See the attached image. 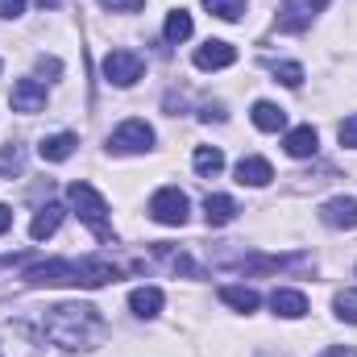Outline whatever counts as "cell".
I'll return each mask as SVG.
<instances>
[{"mask_svg": "<svg viewBox=\"0 0 357 357\" xmlns=\"http://www.w3.org/2000/svg\"><path fill=\"white\" fill-rule=\"evenodd\" d=\"M38 333L59 349H88L104 333V320H100V312L91 303H54L38 320Z\"/></svg>", "mask_w": 357, "mask_h": 357, "instance_id": "6da1fadb", "label": "cell"}, {"mask_svg": "<svg viewBox=\"0 0 357 357\" xmlns=\"http://www.w3.org/2000/svg\"><path fill=\"white\" fill-rule=\"evenodd\" d=\"M67 199H71V208L79 212V220L88 225L91 233L100 237V241H112V225H108V204H104V195L84 183V178H75L71 187H67Z\"/></svg>", "mask_w": 357, "mask_h": 357, "instance_id": "7a4b0ae2", "label": "cell"}, {"mask_svg": "<svg viewBox=\"0 0 357 357\" xmlns=\"http://www.w3.org/2000/svg\"><path fill=\"white\" fill-rule=\"evenodd\" d=\"M154 146V129L146 125V121H121L112 133H108V150L112 154H146Z\"/></svg>", "mask_w": 357, "mask_h": 357, "instance_id": "3957f363", "label": "cell"}, {"mask_svg": "<svg viewBox=\"0 0 357 357\" xmlns=\"http://www.w3.org/2000/svg\"><path fill=\"white\" fill-rule=\"evenodd\" d=\"M25 282L29 287H79V262H67V258L38 262L25 270Z\"/></svg>", "mask_w": 357, "mask_h": 357, "instance_id": "277c9868", "label": "cell"}, {"mask_svg": "<svg viewBox=\"0 0 357 357\" xmlns=\"http://www.w3.org/2000/svg\"><path fill=\"white\" fill-rule=\"evenodd\" d=\"M142 71H146V63L137 50H108L104 54V79L116 88H133L142 79Z\"/></svg>", "mask_w": 357, "mask_h": 357, "instance_id": "5b68a950", "label": "cell"}, {"mask_svg": "<svg viewBox=\"0 0 357 357\" xmlns=\"http://www.w3.org/2000/svg\"><path fill=\"white\" fill-rule=\"evenodd\" d=\"M187 195L178 191V187H162V191H154V199H150V216L158 220V225H171L178 229L183 220H187Z\"/></svg>", "mask_w": 357, "mask_h": 357, "instance_id": "8992f818", "label": "cell"}, {"mask_svg": "<svg viewBox=\"0 0 357 357\" xmlns=\"http://www.w3.org/2000/svg\"><path fill=\"white\" fill-rule=\"evenodd\" d=\"M320 8H324V0H282V8H278V29H282V33H303Z\"/></svg>", "mask_w": 357, "mask_h": 357, "instance_id": "52a82bcc", "label": "cell"}, {"mask_svg": "<svg viewBox=\"0 0 357 357\" xmlns=\"http://www.w3.org/2000/svg\"><path fill=\"white\" fill-rule=\"evenodd\" d=\"M237 63V46H229V42H220V38H212V42H204L199 50H195V67L199 71H225V67H233Z\"/></svg>", "mask_w": 357, "mask_h": 357, "instance_id": "ba28073f", "label": "cell"}, {"mask_svg": "<svg viewBox=\"0 0 357 357\" xmlns=\"http://www.w3.org/2000/svg\"><path fill=\"white\" fill-rule=\"evenodd\" d=\"M8 104H13V112H42L46 108V84L42 79H17Z\"/></svg>", "mask_w": 357, "mask_h": 357, "instance_id": "9c48e42d", "label": "cell"}, {"mask_svg": "<svg viewBox=\"0 0 357 357\" xmlns=\"http://www.w3.org/2000/svg\"><path fill=\"white\" fill-rule=\"evenodd\" d=\"M320 220L328 229H357V199L354 195H337L320 208Z\"/></svg>", "mask_w": 357, "mask_h": 357, "instance_id": "30bf717a", "label": "cell"}, {"mask_svg": "<svg viewBox=\"0 0 357 357\" xmlns=\"http://www.w3.org/2000/svg\"><path fill=\"white\" fill-rule=\"evenodd\" d=\"M270 307H274V316H282V320H299V316H307V295H303V291H291V287H278V291L270 295Z\"/></svg>", "mask_w": 357, "mask_h": 357, "instance_id": "8fae6325", "label": "cell"}, {"mask_svg": "<svg viewBox=\"0 0 357 357\" xmlns=\"http://www.w3.org/2000/svg\"><path fill=\"white\" fill-rule=\"evenodd\" d=\"M282 146H287L291 158H312V154L320 150V133H316L312 125H299V129H287Z\"/></svg>", "mask_w": 357, "mask_h": 357, "instance_id": "7c38bea8", "label": "cell"}, {"mask_svg": "<svg viewBox=\"0 0 357 357\" xmlns=\"http://www.w3.org/2000/svg\"><path fill=\"white\" fill-rule=\"evenodd\" d=\"M162 303H167V295H162L158 287H137V291H129V307H133L137 320H154V316L162 312Z\"/></svg>", "mask_w": 357, "mask_h": 357, "instance_id": "4fadbf2b", "label": "cell"}, {"mask_svg": "<svg viewBox=\"0 0 357 357\" xmlns=\"http://www.w3.org/2000/svg\"><path fill=\"white\" fill-rule=\"evenodd\" d=\"M75 146H79L75 133H50L38 142V154H42V162H67L75 154Z\"/></svg>", "mask_w": 357, "mask_h": 357, "instance_id": "5bb4252c", "label": "cell"}, {"mask_svg": "<svg viewBox=\"0 0 357 357\" xmlns=\"http://www.w3.org/2000/svg\"><path fill=\"white\" fill-rule=\"evenodd\" d=\"M63 216H67V208H63V204H46V208H38V216H33V225H29V237H33V241L54 237V233H59V225H63Z\"/></svg>", "mask_w": 357, "mask_h": 357, "instance_id": "9a60e30c", "label": "cell"}, {"mask_svg": "<svg viewBox=\"0 0 357 357\" xmlns=\"http://www.w3.org/2000/svg\"><path fill=\"white\" fill-rule=\"evenodd\" d=\"M270 178H274V167H270L266 158H258V154H250V158L237 162V183H245V187H266Z\"/></svg>", "mask_w": 357, "mask_h": 357, "instance_id": "2e32d148", "label": "cell"}, {"mask_svg": "<svg viewBox=\"0 0 357 357\" xmlns=\"http://www.w3.org/2000/svg\"><path fill=\"white\" fill-rule=\"evenodd\" d=\"M204 216H208L212 229L233 225V220H237V199H233V195H208V199H204Z\"/></svg>", "mask_w": 357, "mask_h": 357, "instance_id": "e0dca14e", "label": "cell"}, {"mask_svg": "<svg viewBox=\"0 0 357 357\" xmlns=\"http://www.w3.org/2000/svg\"><path fill=\"white\" fill-rule=\"evenodd\" d=\"M250 116H254V125H258L262 133H278V129H287V112H282L278 104H270V100H258Z\"/></svg>", "mask_w": 357, "mask_h": 357, "instance_id": "ac0fdd59", "label": "cell"}, {"mask_svg": "<svg viewBox=\"0 0 357 357\" xmlns=\"http://www.w3.org/2000/svg\"><path fill=\"white\" fill-rule=\"evenodd\" d=\"M191 167H195L204 178H212V175H220V171H225V154H220L216 146H199V150L191 154Z\"/></svg>", "mask_w": 357, "mask_h": 357, "instance_id": "d6986e66", "label": "cell"}, {"mask_svg": "<svg viewBox=\"0 0 357 357\" xmlns=\"http://www.w3.org/2000/svg\"><path fill=\"white\" fill-rule=\"evenodd\" d=\"M220 299H225L229 307L245 312V316H250V312H258V303H262V299H258V291H250V287H220Z\"/></svg>", "mask_w": 357, "mask_h": 357, "instance_id": "ffe728a7", "label": "cell"}, {"mask_svg": "<svg viewBox=\"0 0 357 357\" xmlns=\"http://www.w3.org/2000/svg\"><path fill=\"white\" fill-rule=\"evenodd\" d=\"M191 29H195V25H191V13L175 8V13L167 17V25H162V38H167L171 46H178V42H187V38H191Z\"/></svg>", "mask_w": 357, "mask_h": 357, "instance_id": "44dd1931", "label": "cell"}, {"mask_svg": "<svg viewBox=\"0 0 357 357\" xmlns=\"http://www.w3.org/2000/svg\"><path fill=\"white\" fill-rule=\"evenodd\" d=\"M25 171V150L21 146H0V178H17Z\"/></svg>", "mask_w": 357, "mask_h": 357, "instance_id": "7402d4cb", "label": "cell"}, {"mask_svg": "<svg viewBox=\"0 0 357 357\" xmlns=\"http://www.w3.org/2000/svg\"><path fill=\"white\" fill-rule=\"evenodd\" d=\"M204 8H208L212 17H220V21H241L245 0H204Z\"/></svg>", "mask_w": 357, "mask_h": 357, "instance_id": "603a6c76", "label": "cell"}, {"mask_svg": "<svg viewBox=\"0 0 357 357\" xmlns=\"http://www.w3.org/2000/svg\"><path fill=\"white\" fill-rule=\"evenodd\" d=\"M333 312H337V320L357 324V291H337V299H333Z\"/></svg>", "mask_w": 357, "mask_h": 357, "instance_id": "cb8c5ba5", "label": "cell"}, {"mask_svg": "<svg viewBox=\"0 0 357 357\" xmlns=\"http://www.w3.org/2000/svg\"><path fill=\"white\" fill-rule=\"evenodd\" d=\"M274 79H282L287 88H299L303 84V67L299 63H274Z\"/></svg>", "mask_w": 357, "mask_h": 357, "instance_id": "d4e9b609", "label": "cell"}, {"mask_svg": "<svg viewBox=\"0 0 357 357\" xmlns=\"http://www.w3.org/2000/svg\"><path fill=\"white\" fill-rule=\"evenodd\" d=\"M337 137H341V146H345V150H357V112H354V116H345V121H341Z\"/></svg>", "mask_w": 357, "mask_h": 357, "instance_id": "484cf974", "label": "cell"}, {"mask_svg": "<svg viewBox=\"0 0 357 357\" xmlns=\"http://www.w3.org/2000/svg\"><path fill=\"white\" fill-rule=\"evenodd\" d=\"M100 4H104L108 13H137L146 0H100Z\"/></svg>", "mask_w": 357, "mask_h": 357, "instance_id": "4316f807", "label": "cell"}, {"mask_svg": "<svg viewBox=\"0 0 357 357\" xmlns=\"http://www.w3.org/2000/svg\"><path fill=\"white\" fill-rule=\"evenodd\" d=\"M21 13H25V0H0V17L4 21H17Z\"/></svg>", "mask_w": 357, "mask_h": 357, "instance_id": "83f0119b", "label": "cell"}, {"mask_svg": "<svg viewBox=\"0 0 357 357\" xmlns=\"http://www.w3.org/2000/svg\"><path fill=\"white\" fill-rule=\"evenodd\" d=\"M320 357H357V349H349V345H333V349H324Z\"/></svg>", "mask_w": 357, "mask_h": 357, "instance_id": "f1b7e54d", "label": "cell"}, {"mask_svg": "<svg viewBox=\"0 0 357 357\" xmlns=\"http://www.w3.org/2000/svg\"><path fill=\"white\" fill-rule=\"evenodd\" d=\"M8 225H13V208L0 204V233H8Z\"/></svg>", "mask_w": 357, "mask_h": 357, "instance_id": "f546056e", "label": "cell"}, {"mask_svg": "<svg viewBox=\"0 0 357 357\" xmlns=\"http://www.w3.org/2000/svg\"><path fill=\"white\" fill-rule=\"evenodd\" d=\"M38 4H42V8H50V4H59V0H38Z\"/></svg>", "mask_w": 357, "mask_h": 357, "instance_id": "4dcf8cb0", "label": "cell"}]
</instances>
